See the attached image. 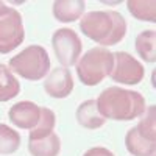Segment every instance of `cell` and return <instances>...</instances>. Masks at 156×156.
Listing matches in <instances>:
<instances>
[{
	"label": "cell",
	"mask_w": 156,
	"mask_h": 156,
	"mask_svg": "<svg viewBox=\"0 0 156 156\" xmlns=\"http://www.w3.org/2000/svg\"><path fill=\"white\" fill-rule=\"evenodd\" d=\"M156 108L154 106H150L145 109V112L142 114V119L140 122L134 126L136 131L142 136L145 137L151 142H156Z\"/></svg>",
	"instance_id": "cell-19"
},
{
	"label": "cell",
	"mask_w": 156,
	"mask_h": 156,
	"mask_svg": "<svg viewBox=\"0 0 156 156\" xmlns=\"http://www.w3.org/2000/svg\"><path fill=\"white\" fill-rule=\"evenodd\" d=\"M9 69L25 80L37 81L48 75L50 58L44 47L28 45L9 59Z\"/></svg>",
	"instance_id": "cell-4"
},
{
	"label": "cell",
	"mask_w": 156,
	"mask_h": 156,
	"mask_svg": "<svg viewBox=\"0 0 156 156\" xmlns=\"http://www.w3.org/2000/svg\"><path fill=\"white\" fill-rule=\"evenodd\" d=\"M112 58H114V66L109 76L115 83L131 86V84H139L144 80L145 69L134 56H131L126 51H115V53H112Z\"/></svg>",
	"instance_id": "cell-6"
},
{
	"label": "cell",
	"mask_w": 156,
	"mask_h": 156,
	"mask_svg": "<svg viewBox=\"0 0 156 156\" xmlns=\"http://www.w3.org/2000/svg\"><path fill=\"white\" fill-rule=\"evenodd\" d=\"M128 11L133 17L142 20V22H156L154 16V6L156 2L150 0V2H140V0H129L126 3Z\"/></svg>",
	"instance_id": "cell-18"
},
{
	"label": "cell",
	"mask_w": 156,
	"mask_h": 156,
	"mask_svg": "<svg viewBox=\"0 0 156 156\" xmlns=\"http://www.w3.org/2000/svg\"><path fill=\"white\" fill-rule=\"evenodd\" d=\"M44 90L48 97H53V98L69 97L73 90V78L69 69L56 67L51 72H48L44 81Z\"/></svg>",
	"instance_id": "cell-8"
},
{
	"label": "cell",
	"mask_w": 156,
	"mask_h": 156,
	"mask_svg": "<svg viewBox=\"0 0 156 156\" xmlns=\"http://www.w3.org/2000/svg\"><path fill=\"white\" fill-rule=\"evenodd\" d=\"M56 125V115L55 112L48 109V108H41V115H39V122L36 123L34 128L30 129V137L28 140H34V139H41L45 137L48 134L53 133Z\"/></svg>",
	"instance_id": "cell-16"
},
{
	"label": "cell",
	"mask_w": 156,
	"mask_h": 156,
	"mask_svg": "<svg viewBox=\"0 0 156 156\" xmlns=\"http://www.w3.org/2000/svg\"><path fill=\"white\" fill-rule=\"evenodd\" d=\"M86 9L83 0H56L53 2V16L56 20L69 23L78 20Z\"/></svg>",
	"instance_id": "cell-11"
},
{
	"label": "cell",
	"mask_w": 156,
	"mask_h": 156,
	"mask_svg": "<svg viewBox=\"0 0 156 156\" xmlns=\"http://www.w3.org/2000/svg\"><path fill=\"white\" fill-rule=\"evenodd\" d=\"M20 92V83L12 75V72L0 64V101H9L11 98L17 97Z\"/></svg>",
	"instance_id": "cell-14"
},
{
	"label": "cell",
	"mask_w": 156,
	"mask_h": 156,
	"mask_svg": "<svg viewBox=\"0 0 156 156\" xmlns=\"http://www.w3.org/2000/svg\"><path fill=\"white\" fill-rule=\"evenodd\" d=\"M51 47L58 58V61L64 67H70L80 59L83 44L81 39L70 28H59L51 36Z\"/></svg>",
	"instance_id": "cell-5"
},
{
	"label": "cell",
	"mask_w": 156,
	"mask_h": 156,
	"mask_svg": "<svg viewBox=\"0 0 156 156\" xmlns=\"http://www.w3.org/2000/svg\"><path fill=\"white\" fill-rule=\"evenodd\" d=\"M9 9H11L9 6H6V5H5L3 2H0V17H2V16H5L6 12L9 11Z\"/></svg>",
	"instance_id": "cell-21"
},
{
	"label": "cell",
	"mask_w": 156,
	"mask_h": 156,
	"mask_svg": "<svg viewBox=\"0 0 156 156\" xmlns=\"http://www.w3.org/2000/svg\"><path fill=\"white\" fill-rule=\"evenodd\" d=\"M114 58L109 48L94 47L76 61V75L86 86L100 84L111 73Z\"/></svg>",
	"instance_id": "cell-3"
},
{
	"label": "cell",
	"mask_w": 156,
	"mask_h": 156,
	"mask_svg": "<svg viewBox=\"0 0 156 156\" xmlns=\"http://www.w3.org/2000/svg\"><path fill=\"white\" fill-rule=\"evenodd\" d=\"M41 115V108L33 101H19L12 105L8 111L9 122L22 129H31L39 122Z\"/></svg>",
	"instance_id": "cell-9"
},
{
	"label": "cell",
	"mask_w": 156,
	"mask_h": 156,
	"mask_svg": "<svg viewBox=\"0 0 156 156\" xmlns=\"http://www.w3.org/2000/svg\"><path fill=\"white\" fill-rule=\"evenodd\" d=\"M25 39V30L20 12L11 8L0 17V53H9L17 48Z\"/></svg>",
	"instance_id": "cell-7"
},
{
	"label": "cell",
	"mask_w": 156,
	"mask_h": 156,
	"mask_svg": "<svg viewBox=\"0 0 156 156\" xmlns=\"http://www.w3.org/2000/svg\"><path fill=\"white\" fill-rule=\"evenodd\" d=\"M76 117V122L80 126L86 128V129H97L101 128L105 125V119L101 117V114L98 112L97 108V101L95 100H86L83 103H80L76 108L75 112Z\"/></svg>",
	"instance_id": "cell-10"
},
{
	"label": "cell",
	"mask_w": 156,
	"mask_h": 156,
	"mask_svg": "<svg viewBox=\"0 0 156 156\" xmlns=\"http://www.w3.org/2000/svg\"><path fill=\"white\" fill-rule=\"evenodd\" d=\"M136 51L147 62L156 61V33H154V30H145L137 34Z\"/></svg>",
	"instance_id": "cell-15"
},
{
	"label": "cell",
	"mask_w": 156,
	"mask_h": 156,
	"mask_svg": "<svg viewBox=\"0 0 156 156\" xmlns=\"http://www.w3.org/2000/svg\"><path fill=\"white\" fill-rule=\"evenodd\" d=\"M80 30L101 47L119 44L126 34V20L117 11H89L81 16Z\"/></svg>",
	"instance_id": "cell-2"
},
{
	"label": "cell",
	"mask_w": 156,
	"mask_h": 156,
	"mask_svg": "<svg viewBox=\"0 0 156 156\" xmlns=\"http://www.w3.org/2000/svg\"><path fill=\"white\" fill-rule=\"evenodd\" d=\"M125 147L133 156H154L156 142L142 137L136 131V128H129L125 136Z\"/></svg>",
	"instance_id": "cell-12"
},
{
	"label": "cell",
	"mask_w": 156,
	"mask_h": 156,
	"mask_svg": "<svg viewBox=\"0 0 156 156\" xmlns=\"http://www.w3.org/2000/svg\"><path fill=\"white\" fill-rule=\"evenodd\" d=\"M28 151L31 156H58L61 151V139L53 131L45 137L28 140Z\"/></svg>",
	"instance_id": "cell-13"
},
{
	"label": "cell",
	"mask_w": 156,
	"mask_h": 156,
	"mask_svg": "<svg viewBox=\"0 0 156 156\" xmlns=\"http://www.w3.org/2000/svg\"><path fill=\"white\" fill-rule=\"evenodd\" d=\"M97 108L103 119L129 122L140 117L147 109L145 98L140 92L123 89L119 86L106 87L98 95Z\"/></svg>",
	"instance_id": "cell-1"
},
{
	"label": "cell",
	"mask_w": 156,
	"mask_h": 156,
	"mask_svg": "<svg viewBox=\"0 0 156 156\" xmlns=\"http://www.w3.org/2000/svg\"><path fill=\"white\" fill-rule=\"evenodd\" d=\"M83 156H114V153L109 151L105 147H92V148H89L87 151H84Z\"/></svg>",
	"instance_id": "cell-20"
},
{
	"label": "cell",
	"mask_w": 156,
	"mask_h": 156,
	"mask_svg": "<svg viewBox=\"0 0 156 156\" xmlns=\"http://www.w3.org/2000/svg\"><path fill=\"white\" fill-rule=\"evenodd\" d=\"M20 147V134L5 123H0V153L12 154Z\"/></svg>",
	"instance_id": "cell-17"
}]
</instances>
